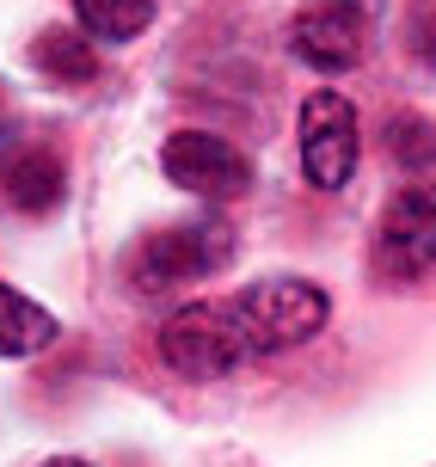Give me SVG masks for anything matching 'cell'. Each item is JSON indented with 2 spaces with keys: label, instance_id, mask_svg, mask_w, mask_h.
<instances>
[{
  "label": "cell",
  "instance_id": "7c38bea8",
  "mask_svg": "<svg viewBox=\"0 0 436 467\" xmlns=\"http://www.w3.org/2000/svg\"><path fill=\"white\" fill-rule=\"evenodd\" d=\"M388 148H393V161L406 166V172H431L436 166V130L424 123V117H393Z\"/></svg>",
  "mask_w": 436,
  "mask_h": 467
},
{
  "label": "cell",
  "instance_id": "52a82bcc",
  "mask_svg": "<svg viewBox=\"0 0 436 467\" xmlns=\"http://www.w3.org/2000/svg\"><path fill=\"white\" fill-rule=\"evenodd\" d=\"M289 49H296L307 68L345 74V68L363 62V49H369V13L338 6V0H314V6H301L296 25H289Z\"/></svg>",
  "mask_w": 436,
  "mask_h": 467
},
{
  "label": "cell",
  "instance_id": "5bb4252c",
  "mask_svg": "<svg viewBox=\"0 0 436 467\" xmlns=\"http://www.w3.org/2000/svg\"><path fill=\"white\" fill-rule=\"evenodd\" d=\"M338 6H357V13H375L381 0H338Z\"/></svg>",
  "mask_w": 436,
  "mask_h": 467
},
{
  "label": "cell",
  "instance_id": "8992f818",
  "mask_svg": "<svg viewBox=\"0 0 436 467\" xmlns=\"http://www.w3.org/2000/svg\"><path fill=\"white\" fill-rule=\"evenodd\" d=\"M375 258L388 277H424L436 271V185H406L381 210Z\"/></svg>",
  "mask_w": 436,
  "mask_h": 467
},
{
  "label": "cell",
  "instance_id": "30bf717a",
  "mask_svg": "<svg viewBox=\"0 0 436 467\" xmlns=\"http://www.w3.org/2000/svg\"><path fill=\"white\" fill-rule=\"evenodd\" d=\"M31 62H37V74L44 80H68V87H80V80H92L99 74V49H92L87 31H44L37 44H31Z\"/></svg>",
  "mask_w": 436,
  "mask_h": 467
},
{
  "label": "cell",
  "instance_id": "ba28073f",
  "mask_svg": "<svg viewBox=\"0 0 436 467\" xmlns=\"http://www.w3.org/2000/svg\"><path fill=\"white\" fill-rule=\"evenodd\" d=\"M62 161L49 154V148H19L13 161L0 166V197L13 203L19 215H49L62 203Z\"/></svg>",
  "mask_w": 436,
  "mask_h": 467
},
{
  "label": "cell",
  "instance_id": "7a4b0ae2",
  "mask_svg": "<svg viewBox=\"0 0 436 467\" xmlns=\"http://www.w3.org/2000/svg\"><path fill=\"white\" fill-rule=\"evenodd\" d=\"M228 258H234V228L209 215V222H172V228L141 234L123 258V271L141 296H161V289H179L191 277H215Z\"/></svg>",
  "mask_w": 436,
  "mask_h": 467
},
{
  "label": "cell",
  "instance_id": "9a60e30c",
  "mask_svg": "<svg viewBox=\"0 0 436 467\" xmlns=\"http://www.w3.org/2000/svg\"><path fill=\"white\" fill-rule=\"evenodd\" d=\"M44 467H92V462H74V455H56V462H44Z\"/></svg>",
  "mask_w": 436,
  "mask_h": 467
},
{
  "label": "cell",
  "instance_id": "4fadbf2b",
  "mask_svg": "<svg viewBox=\"0 0 436 467\" xmlns=\"http://www.w3.org/2000/svg\"><path fill=\"white\" fill-rule=\"evenodd\" d=\"M406 37H412V56L424 68H436V0H418L412 19H406Z\"/></svg>",
  "mask_w": 436,
  "mask_h": 467
},
{
  "label": "cell",
  "instance_id": "5b68a950",
  "mask_svg": "<svg viewBox=\"0 0 436 467\" xmlns=\"http://www.w3.org/2000/svg\"><path fill=\"white\" fill-rule=\"evenodd\" d=\"M161 166H166L172 185L203 197V203H234V197H246V185H253V161L234 141L209 136V130H179L161 148Z\"/></svg>",
  "mask_w": 436,
  "mask_h": 467
},
{
  "label": "cell",
  "instance_id": "277c9868",
  "mask_svg": "<svg viewBox=\"0 0 436 467\" xmlns=\"http://www.w3.org/2000/svg\"><path fill=\"white\" fill-rule=\"evenodd\" d=\"M363 154L357 105L345 93H307L301 105V172L314 191H345Z\"/></svg>",
  "mask_w": 436,
  "mask_h": 467
},
{
  "label": "cell",
  "instance_id": "6da1fadb",
  "mask_svg": "<svg viewBox=\"0 0 436 467\" xmlns=\"http://www.w3.org/2000/svg\"><path fill=\"white\" fill-rule=\"evenodd\" d=\"M228 314H234V327H240L253 357H276V350L307 345L326 327L332 302H326V289H314V283H301V277H265L253 289L228 296Z\"/></svg>",
  "mask_w": 436,
  "mask_h": 467
},
{
  "label": "cell",
  "instance_id": "9c48e42d",
  "mask_svg": "<svg viewBox=\"0 0 436 467\" xmlns=\"http://www.w3.org/2000/svg\"><path fill=\"white\" fill-rule=\"evenodd\" d=\"M56 345V314L0 283V357H37Z\"/></svg>",
  "mask_w": 436,
  "mask_h": 467
},
{
  "label": "cell",
  "instance_id": "3957f363",
  "mask_svg": "<svg viewBox=\"0 0 436 467\" xmlns=\"http://www.w3.org/2000/svg\"><path fill=\"white\" fill-rule=\"evenodd\" d=\"M161 357L179 375H197V381H209V375H234L240 363H253V350H246V338H240V327H234L228 302L179 307V314L161 327Z\"/></svg>",
  "mask_w": 436,
  "mask_h": 467
},
{
  "label": "cell",
  "instance_id": "8fae6325",
  "mask_svg": "<svg viewBox=\"0 0 436 467\" xmlns=\"http://www.w3.org/2000/svg\"><path fill=\"white\" fill-rule=\"evenodd\" d=\"M74 19L99 44H130L154 25V0H74Z\"/></svg>",
  "mask_w": 436,
  "mask_h": 467
}]
</instances>
